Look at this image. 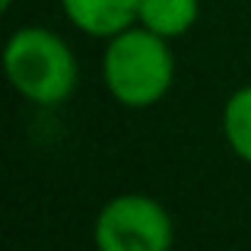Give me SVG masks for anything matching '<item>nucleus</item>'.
<instances>
[{"mask_svg":"<svg viewBox=\"0 0 251 251\" xmlns=\"http://www.w3.org/2000/svg\"><path fill=\"white\" fill-rule=\"evenodd\" d=\"M102 74L108 92L127 108L156 105L175 80V57L153 29H124L105 48Z\"/></svg>","mask_w":251,"mask_h":251,"instance_id":"1","label":"nucleus"},{"mask_svg":"<svg viewBox=\"0 0 251 251\" xmlns=\"http://www.w3.org/2000/svg\"><path fill=\"white\" fill-rule=\"evenodd\" d=\"M3 64L13 89L35 105H61L76 86V61L67 42L51 29L25 25L13 32Z\"/></svg>","mask_w":251,"mask_h":251,"instance_id":"2","label":"nucleus"},{"mask_svg":"<svg viewBox=\"0 0 251 251\" xmlns=\"http://www.w3.org/2000/svg\"><path fill=\"white\" fill-rule=\"evenodd\" d=\"M92 239L102 251H166L175 229L159 201L147 194H118L99 210Z\"/></svg>","mask_w":251,"mask_h":251,"instance_id":"3","label":"nucleus"},{"mask_svg":"<svg viewBox=\"0 0 251 251\" xmlns=\"http://www.w3.org/2000/svg\"><path fill=\"white\" fill-rule=\"evenodd\" d=\"M67 19L86 35L115 38L140 19V0H61Z\"/></svg>","mask_w":251,"mask_h":251,"instance_id":"4","label":"nucleus"},{"mask_svg":"<svg viewBox=\"0 0 251 251\" xmlns=\"http://www.w3.org/2000/svg\"><path fill=\"white\" fill-rule=\"evenodd\" d=\"M197 0H140V23L162 38L184 35L197 23Z\"/></svg>","mask_w":251,"mask_h":251,"instance_id":"5","label":"nucleus"},{"mask_svg":"<svg viewBox=\"0 0 251 251\" xmlns=\"http://www.w3.org/2000/svg\"><path fill=\"white\" fill-rule=\"evenodd\" d=\"M223 134L239 159L251 162V86L232 92V99L223 108Z\"/></svg>","mask_w":251,"mask_h":251,"instance_id":"6","label":"nucleus"},{"mask_svg":"<svg viewBox=\"0 0 251 251\" xmlns=\"http://www.w3.org/2000/svg\"><path fill=\"white\" fill-rule=\"evenodd\" d=\"M10 3H13V0H0V6H3V10H10Z\"/></svg>","mask_w":251,"mask_h":251,"instance_id":"7","label":"nucleus"}]
</instances>
